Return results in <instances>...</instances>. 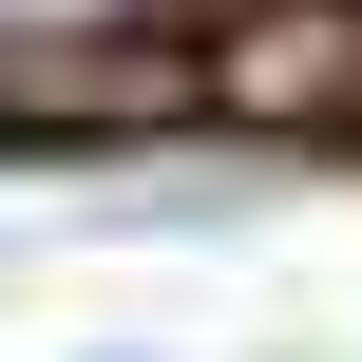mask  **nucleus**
I'll use <instances>...</instances> for the list:
<instances>
[{
    "label": "nucleus",
    "mask_w": 362,
    "mask_h": 362,
    "mask_svg": "<svg viewBox=\"0 0 362 362\" xmlns=\"http://www.w3.org/2000/svg\"><path fill=\"white\" fill-rule=\"evenodd\" d=\"M153 19H172V0H0V76H57V57H95V76H115Z\"/></svg>",
    "instance_id": "1"
}]
</instances>
